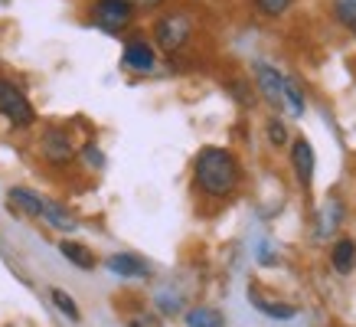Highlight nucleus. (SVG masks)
<instances>
[{
  "mask_svg": "<svg viewBox=\"0 0 356 327\" xmlns=\"http://www.w3.org/2000/svg\"><path fill=\"white\" fill-rule=\"evenodd\" d=\"M193 180L200 193H206L209 200H226L236 193L238 180H242V167L229 147H203L196 154Z\"/></svg>",
  "mask_w": 356,
  "mask_h": 327,
  "instance_id": "obj_1",
  "label": "nucleus"
},
{
  "mask_svg": "<svg viewBox=\"0 0 356 327\" xmlns=\"http://www.w3.org/2000/svg\"><path fill=\"white\" fill-rule=\"evenodd\" d=\"M190 33H193V20L184 10L163 13L161 20L154 23V36H157V46H161L163 53H177L190 40Z\"/></svg>",
  "mask_w": 356,
  "mask_h": 327,
  "instance_id": "obj_2",
  "label": "nucleus"
},
{
  "mask_svg": "<svg viewBox=\"0 0 356 327\" xmlns=\"http://www.w3.org/2000/svg\"><path fill=\"white\" fill-rule=\"evenodd\" d=\"M0 115L10 121V125H17V128H26L36 118V111L26 102V95L13 82H7V79H0Z\"/></svg>",
  "mask_w": 356,
  "mask_h": 327,
  "instance_id": "obj_3",
  "label": "nucleus"
},
{
  "mask_svg": "<svg viewBox=\"0 0 356 327\" xmlns=\"http://www.w3.org/2000/svg\"><path fill=\"white\" fill-rule=\"evenodd\" d=\"M131 7L124 3V0H95V7H92V17H95V23L102 26V30L108 33H118L124 30L131 23Z\"/></svg>",
  "mask_w": 356,
  "mask_h": 327,
  "instance_id": "obj_4",
  "label": "nucleus"
},
{
  "mask_svg": "<svg viewBox=\"0 0 356 327\" xmlns=\"http://www.w3.org/2000/svg\"><path fill=\"white\" fill-rule=\"evenodd\" d=\"M255 82H259V92L265 95L268 105H275V109L284 105V76L271 63H255Z\"/></svg>",
  "mask_w": 356,
  "mask_h": 327,
  "instance_id": "obj_5",
  "label": "nucleus"
},
{
  "mask_svg": "<svg viewBox=\"0 0 356 327\" xmlns=\"http://www.w3.org/2000/svg\"><path fill=\"white\" fill-rule=\"evenodd\" d=\"M43 157L49 164H69L72 157H76V147H72V141L65 138V131L63 128H49L43 134Z\"/></svg>",
  "mask_w": 356,
  "mask_h": 327,
  "instance_id": "obj_6",
  "label": "nucleus"
},
{
  "mask_svg": "<svg viewBox=\"0 0 356 327\" xmlns=\"http://www.w3.org/2000/svg\"><path fill=\"white\" fill-rule=\"evenodd\" d=\"M291 167H294V177H298V184L307 190L314 184V147L307 138H298L291 144Z\"/></svg>",
  "mask_w": 356,
  "mask_h": 327,
  "instance_id": "obj_7",
  "label": "nucleus"
},
{
  "mask_svg": "<svg viewBox=\"0 0 356 327\" xmlns=\"http://www.w3.org/2000/svg\"><path fill=\"white\" fill-rule=\"evenodd\" d=\"M108 272L121 275V278H147V275H151V265L140 259V255L118 252V255H108Z\"/></svg>",
  "mask_w": 356,
  "mask_h": 327,
  "instance_id": "obj_8",
  "label": "nucleus"
},
{
  "mask_svg": "<svg viewBox=\"0 0 356 327\" xmlns=\"http://www.w3.org/2000/svg\"><path fill=\"white\" fill-rule=\"evenodd\" d=\"M124 65H128V69H138V72L154 69V49H151V43H144V40H131V43L124 46Z\"/></svg>",
  "mask_w": 356,
  "mask_h": 327,
  "instance_id": "obj_9",
  "label": "nucleus"
},
{
  "mask_svg": "<svg viewBox=\"0 0 356 327\" xmlns=\"http://www.w3.org/2000/svg\"><path fill=\"white\" fill-rule=\"evenodd\" d=\"M330 265H334L340 275L353 272V269H356V242L353 239L334 242V249H330Z\"/></svg>",
  "mask_w": 356,
  "mask_h": 327,
  "instance_id": "obj_10",
  "label": "nucleus"
},
{
  "mask_svg": "<svg viewBox=\"0 0 356 327\" xmlns=\"http://www.w3.org/2000/svg\"><path fill=\"white\" fill-rule=\"evenodd\" d=\"M10 203H17V209L20 213H26V216H43V196L33 193V190H26V186H13L10 190Z\"/></svg>",
  "mask_w": 356,
  "mask_h": 327,
  "instance_id": "obj_11",
  "label": "nucleus"
},
{
  "mask_svg": "<svg viewBox=\"0 0 356 327\" xmlns=\"http://www.w3.org/2000/svg\"><path fill=\"white\" fill-rule=\"evenodd\" d=\"M59 252H63V255L72 262L76 269H95V255H92V249H86L82 242L63 239V242H59Z\"/></svg>",
  "mask_w": 356,
  "mask_h": 327,
  "instance_id": "obj_12",
  "label": "nucleus"
},
{
  "mask_svg": "<svg viewBox=\"0 0 356 327\" xmlns=\"http://www.w3.org/2000/svg\"><path fill=\"white\" fill-rule=\"evenodd\" d=\"M248 298H252V305L259 308L261 314L265 317H275V321H291L294 314H298V308L294 305H278V301H275V305H271V301H265V298H261V294H248Z\"/></svg>",
  "mask_w": 356,
  "mask_h": 327,
  "instance_id": "obj_13",
  "label": "nucleus"
},
{
  "mask_svg": "<svg viewBox=\"0 0 356 327\" xmlns=\"http://www.w3.org/2000/svg\"><path fill=\"white\" fill-rule=\"evenodd\" d=\"M43 216H46V223H49V226L63 229V232H72V229H76V216H69V213H65V207H59V203H49V200H46V203H43Z\"/></svg>",
  "mask_w": 356,
  "mask_h": 327,
  "instance_id": "obj_14",
  "label": "nucleus"
},
{
  "mask_svg": "<svg viewBox=\"0 0 356 327\" xmlns=\"http://www.w3.org/2000/svg\"><path fill=\"white\" fill-rule=\"evenodd\" d=\"M186 327H222V314L216 308H193L186 311Z\"/></svg>",
  "mask_w": 356,
  "mask_h": 327,
  "instance_id": "obj_15",
  "label": "nucleus"
},
{
  "mask_svg": "<svg viewBox=\"0 0 356 327\" xmlns=\"http://www.w3.org/2000/svg\"><path fill=\"white\" fill-rule=\"evenodd\" d=\"M284 105H288V111H291L294 118L304 115V92H301V86L294 82V76H284Z\"/></svg>",
  "mask_w": 356,
  "mask_h": 327,
  "instance_id": "obj_16",
  "label": "nucleus"
},
{
  "mask_svg": "<svg viewBox=\"0 0 356 327\" xmlns=\"http://www.w3.org/2000/svg\"><path fill=\"white\" fill-rule=\"evenodd\" d=\"M53 305L59 308L69 321H79V317H82V311H79V305H76V298H72V294H65L63 288H53Z\"/></svg>",
  "mask_w": 356,
  "mask_h": 327,
  "instance_id": "obj_17",
  "label": "nucleus"
},
{
  "mask_svg": "<svg viewBox=\"0 0 356 327\" xmlns=\"http://www.w3.org/2000/svg\"><path fill=\"white\" fill-rule=\"evenodd\" d=\"M334 10H337V20L356 36V0H337Z\"/></svg>",
  "mask_w": 356,
  "mask_h": 327,
  "instance_id": "obj_18",
  "label": "nucleus"
},
{
  "mask_svg": "<svg viewBox=\"0 0 356 327\" xmlns=\"http://www.w3.org/2000/svg\"><path fill=\"white\" fill-rule=\"evenodd\" d=\"M252 3H255V10L265 13V17H281L294 0H252Z\"/></svg>",
  "mask_w": 356,
  "mask_h": 327,
  "instance_id": "obj_19",
  "label": "nucleus"
},
{
  "mask_svg": "<svg viewBox=\"0 0 356 327\" xmlns=\"http://www.w3.org/2000/svg\"><path fill=\"white\" fill-rule=\"evenodd\" d=\"M268 141L275 144V147L288 144V128H284V121H281V118H271L268 121Z\"/></svg>",
  "mask_w": 356,
  "mask_h": 327,
  "instance_id": "obj_20",
  "label": "nucleus"
},
{
  "mask_svg": "<svg viewBox=\"0 0 356 327\" xmlns=\"http://www.w3.org/2000/svg\"><path fill=\"white\" fill-rule=\"evenodd\" d=\"M128 327H163V324H161V317H154V314H140V317H131Z\"/></svg>",
  "mask_w": 356,
  "mask_h": 327,
  "instance_id": "obj_21",
  "label": "nucleus"
},
{
  "mask_svg": "<svg viewBox=\"0 0 356 327\" xmlns=\"http://www.w3.org/2000/svg\"><path fill=\"white\" fill-rule=\"evenodd\" d=\"M131 10H154V7H161L163 0H124Z\"/></svg>",
  "mask_w": 356,
  "mask_h": 327,
  "instance_id": "obj_22",
  "label": "nucleus"
},
{
  "mask_svg": "<svg viewBox=\"0 0 356 327\" xmlns=\"http://www.w3.org/2000/svg\"><path fill=\"white\" fill-rule=\"evenodd\" d=\"M82 154H86V161H88V164H95V167H102V151H98V147H92V144H88V147H86Z\"/></svg>",
  "mask_w": 356,
  "mask_h": 327,
  "instance_id": "obj_23",
  "label": "nucleus"
}]
</instances>
